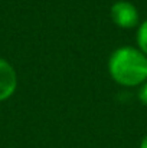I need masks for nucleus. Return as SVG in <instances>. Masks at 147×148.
<instances>
[{
    "label": "nucleus",
    "mask_w": 147,
    "mask_h": 148,
    "mask_svg": "<svg viewBox=\"0 0 147 148\" xmlns=\"http://www.w3.org/2000/svg\"><path fill=\"white\" fill-rule=\"evenodd\" d=\"M110 73L124 86H136L147 79V58L130 46L117 49L110 59Z\"/></svg>",
    "instance_id": "nucleus-1"
},
{
    "label": "nucleus",
    "mask_w": 147,
    "mask_h": 148,
    "mask_svg": "<svg viewBox=\"0 0 147 148\" xmlns=\"http://www.w3.org/2000/svg\"><path fill=\"white\" fill-rule=\"evenodd\" d=\"M112 22L124 29L134 27L139 23V12L130 1H117L111 7Z\"/></svg>",
    "instance_id": "nucleus-2"
},
{
    "label": "nucleus",
    "mask_w": 147,
    "mask_h": 148,
    "mask_svg": "<svg viewBox=\"0 0 147 148\" xmlns=\"http://www.w3.org/2000/svg\"><path fill=\"white\" fill-rule=\"evenodd\" d=\"M17 86V76L13 66L0 58V101L13 95Z\"/></svg>",
    "instance_id": "nucleus-3"
},
{
    "label": "nucleus",
    "mask_w": 147,
    "mask_h": 148,
    "mask_svg": "<svg viewBox=\"0 0 147 148\" xmlns=\"http://www.w3.org/2000/svg\"><path fill=\"white\" fill-rule=\"evenodd\" d=\"M137 40H139V46L141 48L143 53L147 55V20L140 26V29H139Z\"/></svg>",
    "instance_id": "nucleus-4"
},
{
    "label": "nucleus",
    "mask_w": 147,
    "mask_h": 148,
    "mask_svg": "<svg viewBox=\"0 0 147 148\" xmlns=\"http://www.w3.org/2000/svg\"><path fill=\"white\" fill-rule=\"evenodd\" d=\"M140 99L147 105V84L141 88V91H140Z\"/></svg>",
    "instance_id": "nucleus-5"
},
{
    "label": "nucleus",
    "mask_w": 147,
    "mask_h": 148,
    "mask_svg": "<svg viewBox=\"0 0 147 148\" xmlns=\"http://www.w3.org/2000/svg\"><path fill=\"white\" fill-rule=\"evenodd\" d=\"M140 148H147V135L143 138V141H141V145H140Z\"/></svg>",
    "instance_id": "nucleus-6"
}]
</instances>
